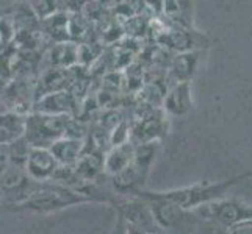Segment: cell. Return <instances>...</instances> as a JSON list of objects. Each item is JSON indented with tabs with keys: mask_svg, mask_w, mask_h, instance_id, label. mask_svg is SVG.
Masks as SVG:
<instances>
[{
	"mask_svg": "<svg viewBox=\"0 0 252 234\" xmlns=\"http://www.w3.org/2000/svg\"><path fill=\"white\" fill-rule=\"evenodd\" d=\"M201 217H210L224 227L235 231L240 225L252 220V206L237 200V198H222L220 202L207 205L194 211Z\"/></svg>",
	"mask_w": 252,
	"mask_h": 234,
	"instance_id": "obj_8",
	"label": "cell"
},
{
	"mask_svg": "<svg viewBox=\"0 0 252 234\" xmlns=\"http://www.w3.org/2000/svg\"><path fill=\"white\" fill-rule=\"evenodd\" d=\"M193 106L191 99V83H179L174 84L168 91L163 100V109L171 116H185Z\"/></svg>",
	"mask_w": 252,
	"mask_h": 234,
	"instance_id": "obj_14",
	"label": "cell"
},
{
	"mask_svg": "<svg viewBox=\"0 0 252 234\" xmlns=\"http://www.w3.org/2000/svg\"><path fill=\"white\" fill-rule=\"evenodd\" d=\"M116 234H127V223L123 217H121V215H119L118 227H116Z\"/></svg>",
	"mask_w": 252,
	"mask_h": 234,
	"instance_id": "obj_22",
	"label": "cell"
},
{
	"mask_svg": "<svg viewBox=\"0 0 252 234\" xmlns=\"http://www.w3.org/2000/svg\"><path fill=\"white\" fill-rule=\"evenodd\" d=\"M252 178V170L243 172L240 175H235L229 180H222L218 183H210V184H193L187 187H179V189H171V190H163V192H151V190H136L132 194V197H140V198H158V200H166L171 203H176L180 208L188 211H196L199 208H204L207 205H212L215 202H220L225 195L229 194V190L237 186L243 181Z\"/></svg>",
	"mask_w": 252,
	"mask_h": 234,
	"instance_id": "obj_1",
	"label": "cell"
},
{
	"mask_svg": "<svg viewBox=\"0 0 252 234\" xmlns=\"http://www.w3.org/2000/svg\"><path fill=\"white\" fill-rule=\"evenodd\" d=\"M88 203H95V202L93 198L77 192L72 187L47 181V183L41 184L39 190L30 200L14 208L13 211H25L33 214H52L62 209H67V208L72 206L88 205Z\"/></svg>",
	"mask_w": 252,
	"mask_h": 234,
	"instance_id": "obj_2",
	"label": "cell"
},
{
	"mask_svg": "<svg viewBox=\"0 0 252 234\" xmlns=\"http://www.w3.org/2000/svg\"><path fill=\"white\" fill-rule=\"evenodd\" d=\"M127 234H149V233H144L141 230H136L133 227H130V225H127ZM160 234V233H158Z\"/></svg>",
	"mask_w": 252,
	"mask_h": 234,
	"instance_id": "obj_23",
	"label": "cell"
},
{
	"mask_svg": "<svg viewBox=\"0 0 252 234\" xmlns=\"http://www.w3.org/2000/svg\"><path fill=\"white\" fill-rule=\"evenodd\" d=\"M42 34L52 41L54 44L62 42H71V33H69V14L60 11L58 14L49 17L47 21L41 22Z\"/></svg>",
	"mask_w": 252,
	"mask_h": 234,
	"instance_id": "obj_19",
	"label": "cell"
},
{
	"mask_svg": "<svg viewBox=\"0 0 252 234\" xmlns=\"http://www.w3.org/2000/svg\"><path fill=\"white\" fill-rule=\"evenodd\" d=\"M58 167H60V164L50 150L33 149L29 156L25 170H27L29 177L32 180L39 181V183H47V181L54 178Z\"/></svg>",
	"mask_w": 252,
	"mask_h": 234,
	"instance_id": "obj_11",
	"label": "cell"
},
{
	"mask_svg": "<svg viewBox=\"0 0 252 234\" xmlns=\"http://www.w3.org/2000/svg\"><path fill=\"white\" fill-rule=\"evenodd\" d=\"M71 120L72 116H52L32 112L27 117L25 139L33 149L49 150L54 144L66 137Z\"/></svg>",
	"mask_w": 252,
	"mask_h": 234,
	"instance_id": "obj_4",
	"label": "cell"
},
{
	"mask_svg": "<svg viewBox=\"0 0 252 234\" xmlns=\"http://www.w3.org/2000/svg\"><path fill=\"white\" fill-rule=\"evenodd\" d=\"M49 67L54 69H71L79 64V46L74 42L54 44L46 53Z\"/></svg>",
	"mask_w": 252,
	"mask_h": 234,
	"instance_id": "obj_18",
	"label": "cell"
},
{
	"mask_svg": "<svg viewBox=\"0 0 252 234\" xmlns=\"http://www.w3.org/2000/svg\"><path fill=\"white\" fill-rule=\"evenodd\" d=\"M27 117L17 112H2L0 122V142L2 145H11L25 137L27 133Z\"/></svg>",
	"mask_w": 252,
	"mask_h": 234,
	"instance_id": "obj_15",
	"label": "cell"
},
{
	"mask_svg": "<svg viewBox=\"0 0 252 234\" xmlns=\"http://www.w3.org/2000/svg\"><path fill=\"white\" fill-rule=\"evenodd\" d=\"M193 2H177V0H168L163 2V11H161V19H164L171 27H179V28H187V30H194L193 25Z\"/></svg>",
	"mask_w": 252,
	"mask_h": 234,
	"instance_id": "obj_13",
	"label": "cell"
},
{
	"mask_svg": "<svg viewBox=\"0 0 252 234\" xmlns=\"http://www.w3.org/2000/svg\"><path fill=\"white\" fill-rule=\"evenodd\" d=\"M201 52H188V53H177L172 56V61L168 67V78L172 84L191 83L196 74V69L201 59Z\"/></svg>",
	"mask_w": 252,
	"mask_h": 234,
	"instance_id": "obj_12",
	"label": "cell"
},
{
	"mask_svg": "<svg viewBox=\"0 0 252 234\" xmlns=\"http://www.w3.org/2000/svg\"><path fill=\"white\" fill-rule=\"evenodd\" d=\"M80 103L72 95L71 91L49 94L46 97H41L34 103L33 112H41V114H52V116H75L79 111Z\"/></svg>",
	"mask_w": 252,
	"mask_h": 234,
	"instance_id": "obj_10",
	"label": "cell"
},
{
	"mask_svg": "<svg viewBox=\"0 0 252 234\" xmlns=\"http://www.w3.org/2000/svg\"><path fill=\"white\" fill-rule=\"evenodd\" d=\"M85 149H86L85 141L64 137V139L52 145L49 150L55 156L60 166H77V162L85 155Z\"/></svg>",
	"mask_w": 252,
	"mask_h": 234,
	"instance_id": "obj_16",
	"label": "cell"
},
{
	"mask_svg": "<svg viewBox=\"0 0 252 234\" xmlns=\"http://www.w3.org/2000/svg\"><path fill=\"white\" fill-rule=\"evenodd\" d=\"M32 8L36 17L39 19V22L47 21L49 17L58 14L62 10V6H58L60 2H54V0H42V2H30Z\"/></svg>",
	"mask_w": 252,
	"mask_h": 234,
	"instance_id": "obj_21",
	"label": "cell"
},
{
	"mask_svg": "<svg viewBox=\"0 0 252 234\" xmlns=\"http://www.w3.org/2000/svg\"><path fill=\"white\" fill-rule=\"evenodd\" d=\"M38 78H16L2 86V112L30 116L36 103Z\"/></svg>",
	"mask_w": 252,
	"mask_h": 234,
	"instance_id": "obj_7",
	"label": "cell"
},
{
	"mask_svg": "<svg viewBox=\"0 0 252 234\" xmlns=\"http://www.w3.org/2000/svg\"><path fill=\"white\" fill-rule=\"evenodd\" d=\"M191 234H235V231L210 217H201L199 215V220Z\"/></svg>",
	"mask_w": 252,
	"mask_h": 234,
	"instance_id": "obj_20",
	"label": "cell"
},
{
	"mask_svg": "<svg viewBox=\"0 0 252 234\" xmlns=\"http://www.w3.org/2000/svg\"><path fill=\"white\" fill-rule=\"evenodd\" d=\"M151 203L154 217L158 227L169 234H191L199 220V215L194 211H188L176 203L158 198H144Z\"/></svg>",
	"mask_w": 252,
	"mask_h": 234,
	"instance_id": "obj_5",
	"label": "cell"
},
{
	"mask_svg": "<svg viewBox=\"0 0 252 234\" xmlns=\"http://www.w3.org/2000/svg\"><path fill=\"white\" fill-rule=\"evenodd\" d=\"M130 122H132V120H130ZM166 130H168V122H166V116H164V109L157 108L144 119L133 120L132 137H130V141L133 142L135 147L155 142L166 134Z\"/></svg>",
	"mask_w": 252,
	"mask_h": 234,
	"instance_id": "obj_9",
	"label": "cell"
},
{
	"mask_svg": "<svg viewBox=\"0 0 252 234\" xmlns=\"http://www.w3.org/2000/svg\"><path fill=\"white\" fill-rule=\"evenodd\" d=\"M136 147L132 141H128L123 145L111 147V149L105 153V173L107 177L111 178L123 172L130 162L133 161Z\"/></svg>",
	"mask_w": 252,
	"mask_h": 234,
	"instance_id": "obj_17",
	"label": "cell"
},
{
	"mask_svg": "<svg viewBox=\"0 0 252 234\" xmlns=\"http://www.w3.org/2000/svg\"><path fill=\"white\" fill-rule=\"evenodd\" d=\"M160 150V142H149L136 147L133 161L123 172L110 178V186L119 195H132L136 190H144L151 167Z\"/></svg>",
	"mask_w": 252,
	"mask_h": 234,
	"instance_id": "obj_3",
	"label": "cell"
},
{
	"mask_svg": "<svg viewBox=\"0 0 252 234\" xmlns=\"http://www.w3.org/2000/svg\"><path fill=\"white\" fill-rule=\"evenodd\" d=\"M111 205L119 211V215L126 220L127 225L136 230H141L149 234H158L163 230L158 227L157 220L154 217L151 203L140 197L132 195H119L115 194Z\"/></svg>",
	"mask_w": 252,
	"mask_h": 234,
	"instance_id": "obj_6",
	"label": "cell"
},
{
	"mask_svg": "<svg viewBox=\"0 0 252 234\" xmlns=\"http://www.w3.org/2000/svg\"><path fill=\"white\" fill-rule=\"evenodd\" d=\"M241 228H252V220H251V222H246V223H243V225H240V227H238L235 231H238V230H241Z\"/></svg>",
	"mask_w": 252,
	"mask_h": 234,
	"instance_id": "obj_24",
	"label": "cell"
}]
</instances>
